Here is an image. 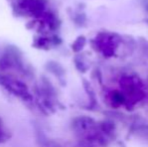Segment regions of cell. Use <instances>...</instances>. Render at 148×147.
<instances>
[{"mask_svg":"<svg viewBox=\"0 0 148 147\" xmlns=\"http://www.w3.org/2000/svg\"><path fill=\"white\" fill-rule=\"evenodd\" d=\"M0 86L24 102H33V96L31 95L28 86L14 75L0 73Z\"/></svg>","mask_w":148,"mask_h":147,"instance_id":"obj_1","label":"cell"},{"mask_svg":"<svg viewBox=\"0 0 148 147\" xmlns=\"http://www.w3.org/2000/svg\"><path fill=\"white\" fill-rule=\"evenodd\" d=\"M11 3L17 14L30 16L34 19H40L49 9V0H12Z\"/></svg>","mask_w":148,"mask_h":147,"instance_id":"obj_2","label":"cell"},{"mask_svg":"<svg viewBox=\"0 0 148 147\" xmlns=\"http://www.w3.org/2000/svg\"><path fill=\"white\" fill-rule=\"evenodd\" d=\"M121 42V37L116 34L100 32L95 39L92 40L93 49L101 51L105 57H113L115 49Z\"/></svg>","mask_w":148,"mask_h":147,"instance_id":"obj_3","label":"cell"},{"mask_svg":"<svg viewBox=\"0 0 148 147\" xmlns=\"http://www.w3.org/2000/svg\"><path fill=\"white\" fill-rule=\"evenodd\" d=\"M71 126H72V129L83 138L97 129V122L90 116L81 115L75 117L72 120Z\"/></svg>","mask_w":148,"mask_h":147,"instance_id":"obj_4","label":"cell"},{"mask_svg":"<svg viewBox=\"0 0 148 147\" xmlns=\"http://www.w3.org/2000/svg\"><path fill=\"white\" fill-rule=\"evenodd\" d=\"M107 98H108V105H110L114 109L119 108L120 106L125 105V103H126V99H125V96L123 95V93L119 92L117 90L111 91Z\"/></svg>","mask_w":148,"mask_h":147,"instance_id":"obj_5","label":"cell"},{"mask_svg":"<svg viewBox=\"0 0 148 147\" xmlns=\"http://www.w3.org/2000/svg\"><path fill=\"white\" fill-rule=\"evenodd\" d=\"M97 127L101 133H103L108 138L114 136L116 130V124L112 119H106L104 121H101L97 123Z\"/></svg>","mask_w":148,"mask_h":147,"instance_id":"obj_6","label":"cell"},{"mask_svg":"<svg viewBox=\"0 0 148 147\" xmlns=\"http://www.w3.org/2000/svg\"><path fill=\"white\" fill-rule=\"evenodd\" d=\"M45 69H47V72H49L53 76L57 77L60 81L64 80L66 71H64V69L62 68V66L60 63H58L56 61H49L45 64Z\"/></svg>","mask_w":148,"mask_h":147,"instance_id":"obj_7","label":"cell"},{"mask_svg":"<svg viewBox=\"0 0 148 147\" xmlns=\"http://www.w3.org/2000/svg\"><path fill=\"white\" fill-rule=\"evenodd\" d=\"M35 131V139H36V144L38 147H47V144L49 142V138L45 135V133L43 132L42 128L39 124L34 123L33 124Z\"/></svg>","mask_w":148,"mask_h":147,"instance_id":"obj_8","label":"cell"},{"mask_svg":"<svg viewBox=\"0 0 148 147\" xmlns=\"http://www.w3.org/2000/svg\"><path fill=\"white\" fill-rule=\"evenodd\" d=\"M83 85H84V88L86 93L88 94L89 99H90V108L89 109H93L94 107L97 105V99H96V95L94 92V89L92 88L91 84L86 80H83Z\"/></svg>","mask_w":148,"mask_h":147,"instance_id":"obj_9","label":"cell"},{"mask_svg":"<svg viewBox=\"0 0 148 147\" xmlns=\"http://www.w3.org/2000/svg\"><path fill=\"white\" fill-rule=\"evenodd\" d=\"M51 44V37L47 36H39L36 37L34 39V42H33V45H34L36 49H47L49 47V45Z\"/></svg>","mask_w":148,"mask_h":147,"instance_id":"obj_10","label":"cell"},{"mask_svg":"<svg viewBox=\"0 0 148 147\" xmlns=\"http://www.w3.org/2000/svg\"><path fill=\"white\" fill-rule=\"evenodd\" d=\"M86 43H87L86 36H78L76 39H75L74 42L72 43V51L76 53H79L80 51H83V49L85 47Z\"/></svg>","mask_w":148,"mask_h":147,"instance_id":"obj_11","label":"cell"},{"mask_svg":"<svg viewBox=\"0 0 148 147\" xmlns=\"http://www.w3.org/2000/svg\"><path fill=\"white\" fill-rule=\"evenodd\" d=\"M133 133L139 137L148 138V124H134L133 126Z\"/></svg>","mask_w":148,"mask_h":147,"instance_id":"obj_12","label":"cell"},{"mask_svg":"<svg viewBox=\"0 0 148 147\" xmlns=\"http://www.w3.org/2000/svg\"><path fill=\"white\" fill-rule=\"evenodd\" d=\"M11 138V132L8 129H6L3 124L1 117H0V144L5 143Z\"/></svg>","mask_w":148,"mask_h":147,"instance_id":"obj_13","label":"cell"},{"mask_svg":"<svg viewBox=\"0 0 148 147\" xmlns=\"http://www.w3.org/2000/svg\"><path fill=\"white\" fill-rule=\"evenodd\" d=\"M75 66H76L77 70H78L80 73H86L87 70H88V67L86 66L85 62L79 57H75Z\"/></svg>","mask_w":148,"mask_h":147,"instance_id":"obj_14","label":"cell"},{"mask_svg":"<svg viewBox=\"0 0 148 147\" xmlns=\"http://www.w3.org/2000/svg\"><path fill=\"white\" fill-rule=\"evenodd\" d=\"M74 21L75 23L78 26H84L85 23L87 21V16L84 12H80V13H77L74 16Z\"/></svg>","mask_w":148,"mask_h":147,"instance_id":"obj_15","label":"cell"},{"mask_svg":"<svg viewBox=\"0 0 148 147\" xmlns=\"http://www.w3.org/2000/svg\"><path fill=\"white\" fill-rule=\"evenodd\" d=\"M47 147H64L62 145V144H60L59 142L55 141V140H49V142H47Z\"/></svg>","mask_w":148,"mask_h":147,"instance_id":"obj_16","label":"cell"}]
</instances>
